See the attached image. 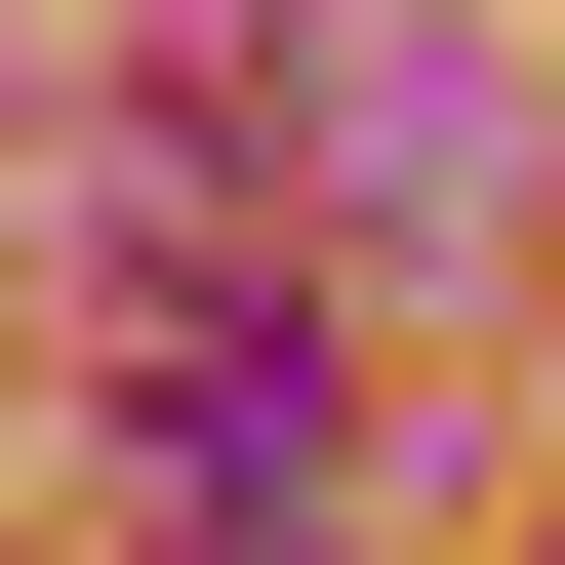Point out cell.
I'll return each instance as SVG.
<instances>
[{
  "mask_svg": "<svg viewBox=\"0 0 565 565\" xmlns=\"http://www.w3.org/2000/svg\"><path fill=\"white\" fill-rule=\"evenodd\" d=\"M121 484H162V565H282L323 484H364V364H323L282 282H243V323L162 282V323H121Z\"/></svg>",
  "mask_w": 565,
  "mask_h": 565,
  "instance_id": "6da1fadb",
  "label": "cell"
},
{
  "mask_svg": "<svg viewBox=\"0 0 565 565\" xmlns=\"http://www.w3.org/2000/svg\"><path fill=\"white\" fill-rule=\"evenodd\" d=\"M282 565H323V525H282Z\"/></svg>",
  "mask_w": 565,
  "mask_h": 565,
  "instance_id": "7a4b0ae2",
  "label": "cell"
}]
</instances>
